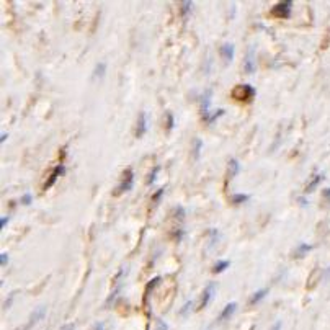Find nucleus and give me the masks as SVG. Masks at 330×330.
<instances>
[{
    "label": "nucleus",
    "mask_w": 330,
    "mask_h": 330,
    "mask_svg": "<svg viewBox=\"0 0 330 330\" xmlns=\"http://www.w3.org/2000/svg\"><path fill=\"white\" fill-rule=\"evenodd\" d=\"M211 95H213V90H206L200 97V103H201V118L206 116L209 113V105H211Z\"/></svg>",
    "instance_id": "obj_9"
},
{
    "label": "nucleus",
    "mask_w": 330,
    "mask_h": 330,
    "mask_svg": "<svg viewBox=\"0 0 330 330\" xmlns=\"http://www.w3.org/2000/svg\"><path fill=\"white\" fill-rule=\"evenodd\" d=\"M9 261H10L9 253H2V255H0V265H2V266H7Z\"/></svg>",
    "instance_id": "obj_28"
},
{
    "label": "nucleus",
    "mask_w": 330,
    "mask_h": 330,
    "mask_svg": "<svg viewBox=\"0 0 330 330\" xmlns=\"http://www.w3.org/2000/svg\"><path fill=\"white\" fill-rule=\"evenodd\" d=\"M173 214H175V219L178 222H182L185 219V209L182 206H177L175 209H173Z\"/></svg>",
    "instance_id": "obj_25"
},
{
    "label": "nucleus",
    "mask_w": 330,
    "mask_h": 330,
    "mask_svg": "<svg viewBox=\"0 0 330 330\" xmlns=\"http://www.w3.org/2000/svg\"><path fill=\"white\" fill-rule=\"evenodd\" d=\"M255 95H257V90L253 89V85L250 84H240L237 87L232 89V98L234 100H239V102H252Z\"/></svg>",
    "instance_id": "obj_1"
},
{
    "label": "nucleus",
    "mask_w": 330,
    "mask_h": 330,
    "mask_svg": "<svg viewBox=\"0 0 330 330\" xmlns=\"http://www.w3.org/2000/svg\"><path fill=\"white\" fill-rule=\"evenodd\" d=\"M224 115H226V110L217 108V110H214V111H209L206 116H203V121H206L208 124H214V123L219 120L221 116H224Z\"/></svg>",
    "instance_id": "obj_10"
},
{
    "label": "nucleus",
    "mask_w": 330,
    "mask_h": 330,
    "mask_svg": "<svg viewBox=\"0 0 330 330\" xmlns=\"http://www.w3.org/2000/svg\"><path fill=\"white\" fill-rule=\"evenodd\" d=\"M157 330H169V327H167V323L164 320H159V325H157Z\"/></svg>",
    "instance_id": "obj_32"
},
{
    "label": "nucleus",
    "mask_w": 330,
    "mask_h": 330,
    "mask_svg": "<svg viewBox=\"0 0 330 330\" xmlns=\"http://www.w3.org/2000/svg\"><path fill=\"white\" fill-rule=\"evenodd\" d=\"M239 172H240L239 160H237V159H229V164H227V177H229V178L237 177Z\"/></svg>",
    "instance_id": "obj_12"
},
{
    "label": "nucleus",
    "mask_w": 330,
    "mask_h": 330,
    "mask_svg": "<svg viewBox=\"0 0 330 330\" xmlns=\"http://www.w3.org/2000/svg\"><path fill=\"white\" fill-rule=\"evenodd\" d=\"M323 196H325V198H328V200H330V188H327L325 191H323Z\"/></svg>",
    "instance_id": "obj_35"
},
{
    "label": "nucleus",
    "mask_w": 330,
    "mask_h": 330,
    "mask_svg": "<svg viewBox=\"0 0 330 330\" xmlns=\"http://www.w3.org/2000/svg\"><path fill=\"white\" fill-rule=\"evenodd\" d=\"M14 299H15V292H10V296L7 297V301H5V309H10V306H12V302H14Z\"/></svg>",
    "instance_id": "obj_29"
},
{
    "label": "nucleus",
    "mask_w": 330,
    "mask_h": 330,
    "mask_svg": "<svg viewBox=\"0 0 330 330\" xmlns=\"http://www.w3.org/2000/svg\"><path fill=\"white\" fill-rule=\"evenodd\" d=\"M159 172H160V165H155L154 169L151 170V173H149V178H147V185H149V186H152V185L155 183V180H157Z\"/></svg>",
    "instance_id": "obj_19"
},
{
    "label": "nucleus",
    "mask_w": 330,
    "mask_h": 330,
    "mask_svg": "<svg viewBox=\"0 0 330 330\" xmlns=\"http://www.w3.org/2000/svg\"><path fill=\"white\" fill-rule=\"evenodd\" d=\"M191 10H193V2H183L182 4V15H183V18H186L190 14H191Z\"/></svg>",
    "instance_id": "obj_24"
},
{
    "label": "nucleus",
    "mask_w": 330,
    "mask_h": 330,
    "mask_svg": "<svg viewBox=\"0 0 330 330\" xmlns=\"http://www.w3.org/2000/svg\"><path fill=\"white\" fill-rule=\"evenodd\" d=\"M201 149H203V141L200 138H196L193 141V160H200L201 157Z\"/></svg>",
    "instance_id": "obj_15"
},
{
    "label": "nucleus",
    "mask_w": 330,
    "mask_h": 330,
    "mask_svg": "<svg viewBox=\"0 0 330 330\" xmlns=\"http://www.w3.org/2000/svg\"><path fill=\"white\" fill-rule=\"evenodd\" d=\"M9 222H10V217H9V216H4L2 219H0V229H5V227H7Z\"/></svg>",
    "instance_id": "obj_30"
},
{
    "label": "nucleus",
    "mask_w": 330,
    "mask_h": 330,
    "mask_svg": "<svg viewBox=\"0 0 330 330\" xmlns=\"http://www.w3.org/2000/svg\"><path fill=\"white\" fill-rule=\"evenodd\" d=\"M268 294V288H265V289H257L253 292V294L250 296V299H248V304H252V306H257V304L261 301V299H265V296Z\"/></svg>",
    "instance_id": "obj_13"
},
{
    "label": "nucleus",
    "mask_w": 330,
    "mask_h": 330,
    "mask_svg": "<svg viewBox=\"0 0 330 330\" xmlns=\"http://www.w3.org/2000/svg\"><path fill=\"white\" fill-rule=\"evenodd\" d=\"M291 9H292V2H289V0H284V2H278L275 7L271 9V14L284 20V18H289Z\"/></svg>",
    "instance_id": "obj_3"
},
{
    "label": "nucleus",
    "mask_w": 330,
    "mask_h": 330,
    "mask_svg": "<svg viewBox=\"0 0 330 330\" xmlns=\"http://www.w3.org/2000/svg\"><path fill=\"white\" fill-rule=\"evenodd\" d=\"M147 133V115L144 113V111H141L139 116H138V121H136V138L141 139L142 136H144Z\"/></svg>",
    "instance_id": "obj_5"
},
{
    "label": "nucleus",
    "mask_w": 330,
    "mask_h": 330,
    "mask_svg": "<svg viewBox=\"0 0 330 330\" xmlns=\"http://www.w3.org/2000/svg\"><path fill=\"white\" fill-rule=\"evenodd\" d=\"M235 309H237V302H229L227 306L224 307L222 312H221V315H219V320H221V322H224V320H229L230 317L234 315Z\"/></svg>",
    "instance_id": "obj_11"
},
{
    "label": "nucleus",
    "mask_w": 330,
    "mask_h": 330,
    "mask_svg": "<svg viewBox=\"0 0 330 330\" xmlns=\"http://www.w3.org/2000/svg\"><path fill=\"white\" fill-rule=\"evenodd\" d=\"M209 235H211V239H209V247L213 248V247L217 244V240L221 239V234H219V230H217V229H211Z\"/></svg>",
    "instance_id": "obj_20"
},
{
    "label": "nucleus",
    "mask_w": 330,
    "mask_h": 330,
    "mask_svg": "<svg viewBox=\"0 0 330 330\" xmlns=\"http://www.w3.org/2000/svg\"><path fill=\"white\" fill-rule=\"evenodd\" d=\"M64 172H66V167H64V165H62V164H58V165H56V167H54V170L51 172V175H49V178L46 180V183H45V186H43V188H45V190H49V188H51V186H53L56 182H58V178H59Z\"/></svg>",
    "instance_id": "obj_6"
},
{
    "label": "nucleus",
    "mask_w": 330,
    "mask_h": 330,
    "mask_svg": "<svg viewBox=\"0 0 330 330\" xmlns=\"http://www.w3.org/2000/svg\"><path fill=\"white\" fill-rule=\"evenodd\" d=\"M279 328H281V322H278V325H275V328L273 330H279Z\"/></svg>",
    "instance_id": "obj_36"
},
{
    "label": "nucleus",
    "mask_w": 330,
    "mask_h": 330,
    "mask_svg": "<svg viewBox=\"0 0 330 330\" xmlns=\"http://www.w3.org/2000/svg\"><path fill=\"white\" fill-rule=\"evenodd\" d=\"M191 306H193V301H188V302H186L185 306H183V309H182V312H180V315H188Z\"/></svg>",
    "instance_id": "obj_27"
},
{
    "label": "nucleus",
    "mask_w": 330,
    "mask_h": 330,
    "mask_svg": "<svg viewBox=\"0 0 330 330\" xmlns=\"http://www.w3.org/2000/svg\"><path fill=\"white\" fill-rule=\"evenodd\" d=\"M310 250H312V245H309V244H299L296 247V250H294V258H301V257H304V255H307Z\"/></svg>",
    "instance_id": "obj_14"
},
{
    "label": "nucleus",
    "mask_w": 330,
    "mask_h": 330,
    "mask_svg": "<svg viewBox=\"0 0 330 330\" xmlns=\"http://www.w3.org/2000/svg\"><path fill=\"white\" fill-rule=\"evenodd\" d=\"M173 126H175V118L170 113V111H167L165 113V129L167 131H172Z\"/></svg>",
    "instance_id": "obj_21"
},
{
    "label": "nucleus",
    "mask_w": 330,
    "mask_h": 330,
    "mask_svg": "<svg viewBox=\"0 0 330 330\" xmlns=\"http://www.w3.org/2000/svg\"><path fill=\"white\" fill-rule=\"evenodd\" d=\"M7 139H9V133H4L2 136H0V144H4V142L7 141Z\"/></svg>",
    "instance_id": "obj_34"
},
{
    "label": "nucleus",
    "mask_w": 330,
    "mask_h": 330,
    "mask_svg": "<svg viewBox=\"0 0 330 330\" xmlns=\"http://www.w3.org/2000/svg\"><path fill=\"white\" fill-rule=\"evenodd\" d=\"M322 178H323L322 173H317V175H314V178L310 180V182L307 183V186H306V193H312L315 190V186L322 182Z\"/></svg>",
    "instance_id": "obj_18"
},
{
    "label": "nucleus",
    "mask_w": 330,
    "mask_h": 330,
    "mask_svg": "<svg viewBox=\"0 0 330 330\" xmlns=\"http://www.w3.org/2000/svg\"><path fill=\"white\" fill-rule=\"evenodd\" d=\"M97 330H102V325H98V327H97Z\"/></svg>",
    "instance_id": "obj_37"
},
{
    "label": "nucleus",
    "mask_w": 330,
    "mask_h": 330,
    "mask_svg": "<svg viewBox=\"0 0 330 330\" xmlns=\"http://www.w3.org/2000/svg\"><path fill=\"white\" fill-rule=\"evenodd\" d=\"M105 72H107V64H105V62H98L97 67H95V71H93V79H97V80L103 79Z\"/></svg>",
    "instance_id": "obj_17"
},
{
    "label": "nucleus",
    "mask_w": 330,
    "mask_h": 330,
    "mask_svg": "<svg viewBox=\"0 0 330 330\" xmlns=\"http://www.w3.org/2000/svg\"><path fill=\"white\" fill-rule=\"evenodd\" d=\"M20 203H22V204H25V206H28V204L33 203V196H31L30 193H25V195L20 198Z\"/></svg>",
    "instance_id": "obj_26"
},
{
    "label": "nucleus",
    "mask_w": 330,
    "mask_h": 330,
    "mask_svg": "<svg viewBox=\"0 0 330 330\" xmlns=\"http://www.w3.org/2000/svg\"><path fill=\"white\" fill-rule=\"evenodd\" d=\"M248 195H244V193H237V195H234L232 198H230V201H232L234 204H242V203H245V201H248Z\"/></svg>",
    "instance_id": "obj_22"
},
{
    "label": "nucleus",
    "mask_w": 330,
    "mask_h": 330,
    "mask_svg": "<svg viewBox=\"0 0 330 330\" xmlns=\"http://www.w3.org/2000/svg\"><path fill=\"white\" fill-rule=\"evenodd\" d=\"M133 185H134V172L131 167H128V169L123 172V180H121V183L116 186L115 195L118 196V195H123V193H126L129 190H133Z\"/></svg>",
    "instance_id": "obj_2"
},
{
    "label": "nucleus",
    "mask_w": 330,
    "mask_h": 330,
    "mask_svg": "<svg viewBox=\"0 0 330 330\" xmlns=\"http://www.w3.org/2000/svg\"><path fill=\"white\" fill-rule=\"evenodd\" d=\"M162 195H164V190H159V191L152 196V203H154V204H157V201H160Z\"/></svg>",
    "instance_id": "obj_31"
},
{
    "label": "nucleus",
    "mask_w": 330,
    "mask_h": 330,
    "mask_svg": "<svg viewBox=\"0 0 330 330\" xmlns=\"http://www.w3.org/2000/svg\"><path fill=\"white\" fill-rule=\"evenodd\" d=\"M221 56L224 59H226V62H232L234 59V53H235V46L234 43H224V45L221 46Z\"/></svg>",
    "instance_id": "obj_8"
},
{
    "label": "nucleus",
    "mask_w": 330,
    "mask_h": 330,
    "mask_svg": "<svg viewBox=\"0 0 330 330\" xmlns=\"http://www.w3.org/2000/svg\"><path fill=\"white\" fill-rule=\"evenodd\" d=\"M242 69H244L245 74H253L255 69H257V64H255V46H252V49L248 51L247 58L244 61V67H242Z\"/></svg>",
    "instance_id": "obj_7"
},
{
    "label": "nucleus",
    "mask_w": 330,
    "mask_h": 330,
    "mask_svg": "<svg viewBox=\"0 0 330 330\" xmlns=\"http://www.w3.org/2000/svg\"><path fill=\"white\" fill-rule=\"evenodd\" d=\"M74 327H76L74 323H66V325L61 327V330H74Z\"/></svg>",
    "instance_id": "obj_33"
},
{
    "label": "nucleus",
    "mask_w": 330,
    "mask_h": 330,
    "mask_svg": "<svg viewBox=\"0 0 330 330\" xmlns=\"http://www.w3.org/2000/svg\"><path fill=\"white\" fill-rule=\"evenodd\" d=\"M214 291H216V283H209L206 288L203 289V292H201V294H203L201 296V302H200V307H198V309H204L211 301H213Z\"/></svg>",
    "instance_id": "obj_4"
},
{
    "label": "nucleus",
    "mask_w": 330,
    "mask_h": 330,
    "mask_svg": "<svg viewBox=\"0 0 330 330\" xmlns=\"http://www.w3.org/2000/svg\"><path fill=\"white\" fill-rule=\"evenodd\" d=\"M160 279H162L160 276H155L154 279H151V281L147 283V286H146V294H147V296L151 294V291H152V289L155 288V286H157V284L160 283Z\"/></svg>",
    "instance_id": "obj_23"
},
{
    "label": "nucleus",
    "mask_w": 330,
    "mask_h": 330,
    "mask_svg": "<svg viewBox=\"0 0 330 330\" xmlns=\"http://www.w3.org/2000/svg\"><path fill=\"white\" fill-rule=\"evenodd\" d=\"M230 266V261L229 260H219V261H216L214 263V266H213V273H216V275H219V273H222V271H226L227 268Z\"/></svg>",
    "instance_id": "obj_16"
}]
</instances>
